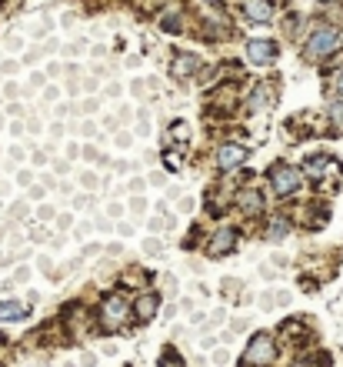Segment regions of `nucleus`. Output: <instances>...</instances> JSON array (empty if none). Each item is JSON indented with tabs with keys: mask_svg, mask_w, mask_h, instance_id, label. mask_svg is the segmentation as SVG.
<instances>
[{
	"mask_svg": "<svg viewBox=\"0 0 343 367\" xmlns=\"http://www.w3.org/2000/svg\"><path fill=\"white\" fill-rule=\"evenodd\" d=\"M277 357V348H273V337L270 334H257L250 337L247 354H244V367H264Z\"/></svg>",
	"mask_w": 343,
	"mask_h": 367,
	"instance_id": "obj_1",
	"label": "nucleus"
},
{
	"mask_svg": "<svg viewBox=\"0 0 343 367\" xmlns=\"http://www.w3.org/2000/svg\"><path fill=\"white\" fill-rule=\"evenodd\" d=\"M270 184H273V191L280 194V197H293V194L300 191V171L290 167V164H277L270 171Z\"/></svg>",
	"mask_w": 343,
	"mask_h": 367,
	"instance_id": "obj_2",
	"label": "nucleus"
},
{
	"mask_svg": "<svg viewBox=\"0 0 343 367\" xmlns=\"http://www.w3.org/2000/svg\"><path fill=\"white\" fill-rule=\"evenodd\" d=\"M337 47H340V34L324 27V30H317L313 37L306 40V60H320V57H326V54H333Z\"/></svg>",
	"mask_w": 343,
	"mask_h": 367,
	"instance_id": "obj_3",
	"label": "nucleus"
},
{
	"mask_svg": "<svg viewBox=\"0 0 343 367\" xmlns=\"http://www.w3.org/2000/svg\"><path fill=\"white\" fill-rule=\"evenodd\" d=\"M127 317H130L127 301H124L120 294H107V297H104V304H100V321H104L107 328H120Z\"/></svg>",
	"mask_w": 343,
	"mask_h": 367,
	"instance_id": "obj_4",
	"label": "nucleus"
},
{
	"mask_svg": "<svg viewBox=\"0 0 343 367\" xmlns=\"http://www.w3.org/2000/svg\"><path fill=\"white\" fill-rule=\"evenodd\" d=\"M247 57H250V64H257V67H267V64H273V57H277V44H273V40H250Z\"/></svg>",
	"mask_w": 343,
	"mask_h": 367,
	"instance_id": "obj_5",
	"label": "nucleus"
},
{
	"mask_svg": "<svg viewBox=\"0 0 343 367\" xmlns=\"http://www.w3.org/2000/svg\"><path fill=\"white\" fill-rule=\"evenodd\" d=\"M244 160H247V147H240V144H224V147L217 151V164H220L224 171H237Z\"/></svg>",
	"mask_w": 343,
	"mask_h": 367,
	"instance_id": "obj_6",
	"label": "nucleus"
},
{
	"mask_svg": "<svg viewBox=\"0 0 343 367\" xmlns=\"http://www.w3.org/2000/svg\"><path fill=\"white\" fill-rule=\"evenodd\" d=\"M306 174H310V180H324L326 174L340 177V160H333V157H313V160H306Z\"/></svg>",
	"mask_w": 343,
	"mask_h": 367,
	"instance_id": "obj_7",
	"label": "nucleus"
},
{
	"mask_svg": "<svg viewBox=\"0 0 343 367\" xmlns=\"http://www.w3.org/2000/svg\"><path fill=\"white\" fill-rule=\"evenodd\" d=\"M237 247V231H220L213 234V241H210L207 247V257H224V254H230Z\"/></svg>",
	"mask_w": 343,
	"mask_h": 367,
	"instance_id": "obj_8",
	"label": "nucleus"
},
{
	"mask_svg": "<svg viewBox=\"0 0 343 367\" xmlns=\"http://www.w3.org/2000/svg\"><path fill=\"white\" fill-rule=\"evenodd\" d=\"M157 310H160V297H157V294H144V297L137 301V321H150Z\"/></svg>",
	"mask_w": 343,
	"mask_h": 367,
	"instance_id": "obj_9",
	"label": "nucleus"
},
{
	"mask_svg": "<svg viewBox=\"0 0 343 367\" xmlns=\"http://www.w3.org/2000/svg\"><path fill=\"white\" fill-rule=\"evenodd\" d=\"M244 10L253 20H270L273 17V3L270 0H244Z\"/></svg>",
	"mask_w": 343,
	"mask_h": 367,
	"instance_id": "obj_10",
	"label": "nucleus"
},
{
	"mask_svg": "<svg viewBox=\"0 0 343 367\" xmlns=\"http://www.w3.org/2000/svg\"><path fill=\"white\" fill-rule=\"evenodd\" d=\"M200 67V57H193V54H180V57L173 60V77H187V74H193Z\"/></svg>",
	"mask_w": 343,
	"mask_h": 367,
	"instance_id": "obj_11",
	"label": "nucleus"
},
{
	"mask_svg": "<svg viewBox=\"0 0 343 367\" xmlns=\"http://www.w3.org/2000/svg\"><path fill=\"white\" fill-rule=\"evenodd\" d=\"M27 317V308L17 301H0V321H20Z\"/></svg>",
	"mask_w": 343,
	"mask_h": 367,
	"instance_id": "obj_12",
	"label": "nucleus"
},
{
	"mask_svg": "<svg viewBox=\"0 0 343 367\" xmlns=\"http://www.w3.org/2000/svg\"><path fill=\"white\" fill-rule=\"evenodd\" d=\"M240 207H244L247 214L264 211V197H260L257 191H244V194H240Z\"/></svg>",
	"mask_w": 343,
	"mask_h": 367,
	"instance_id": "obj_13",
	"label": "nucleus"
},
{
	"mask_svg": "<svg viewBox=\"0 0 343 367\" xmlns=\"http://www.w3.org/2000/svg\"><path fill=\"white\" fill-rule=\"evenodd\" d=\"M160 367H187V364H184V357H180L173 348H164V354H160Z\"/></svg>",
	"mask_w": 343,
	"mask_h": 367,
	"instance_id": "obj_14",
	"label": "nucleus"
},
{
	"mask_svg": "<svg viewBox=\"0 0 343 367\" xmlns=\"http://www.w3.org/2000/svg\"><path fill=\"white\" fill-rule=\"evenodd\" d=\"M330 117H333V127L343 131V104H333V107H330Z\"/></svg>",
	"mask_w": 343,
	"mask_h": 367,
	"instance_id": "obj_15",
	"label": "nucleus"
},
{
	"mask_svg": "<svg viewBox=\"0 0 343 367\" xmlns=\"http://www.w3.org/2000/svg\"><path fill=\"white\" fill-rule=\"evenodd\" d=\"M284 234H286V224H284V220H277V224L270 227V237H273V241H277V237H284Z\"/></svg>",
	"mask_w": 343,
	"mask_h": 367,
	"instance_id": "obj_16",
	"label": "nucleus"
},
{
	"mask_svg": "<svg viewBox=\"0 0 343 367\" xmlns=\"http://www.w3.org/2000/svg\"><path fill=\"white\" fill-rule=\"evenodd\" d=\"M164 27H167V34H177V30H180V17H167Z\"/></svg>",
	"mask_w": 343,
	"mask_h": 367,
	"instance_id": "obj_17",
	"label": "nucleus"
},
{
	"mask_svg": "<svg viewBox=\"0 0 343 367\" xmlns=\"http://www.w3.org/2000/svg\"><path fill=\"white\" fill-rule=\"evenodd\" d=\"M337 94L343 97V70H340V74H337Z\"/></svg>",
	"mask_w": 343,
	"mask_h": 367,
	"instance_id": "obj_18",
	"label": "nucleus"
},
{
	"mask_svg": "<svg viewBox=\"0 0 343 367\" xmlns=\"http://www.w3.org/2000/svg\"><path fill=\"white\" fill-rule=\"evenodd\" d=\"M204 3H220V0H204Z\"/></svg>",
	"mask_w": 343,
	"mask_h": 367,
	"instance_id": "obj_19",
	"label": "nucleus"
}]
</instances>
